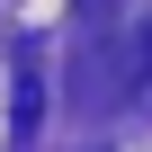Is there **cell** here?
I'll use <instances>...</instances> for the list:
<instances>
[{
    "instance_id": "cell-1",
    "label": "cell",
    "mask_w": 152,
    "mask_h": 152,
    "mask_svg": "<svg viewBox=\"0 0 152 152\" xmlns=\"http://www.w3.org/2000/svg\"><path fill=\"white\" fill-rule=\"evenodd\" d=\"M36 116H45V81H36V63L18 72V143L36 134Z\"/></svg>"
},
{
    "instance_id": "cell-2",
    "label": "cell",
    "mask_w": 152,
    "mask_h": 152,
    "mask_svg": "<svg viewBox=\"0 0 152 152\" xmlns=\"http://www.w3.org/2000/svg\"><path fill=\"white\" fill-rule=\"evenodd\" d=\"M143 90H152V18H143Z\"/></svg>"
},
{
    "instance_id": "cell-3",
    "label": "cell",
    "mask_w": 152,
    "mask_h": 152,
    "mask_svg": "<svg viewBox=\"0 0 152 152\" xmlns=\"http://www.w3.org/2000/svg\"><path fill=\"white\" fill-rule=\"evenodd\" d=\"M81 9H99V18H107V9H116V0H81Z\"/></svg>"
}]
</instances>
